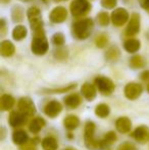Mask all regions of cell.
Masks as SVG:
<instances>
[{
    "label": "cell",
    "instance_id": "1",
    "mask_svg": "<svg viewBox=\"0 0 149 150\" xmlns=\"http://www.w3.org/2000/svg\"><path fill=\"white\" fill-rule=\"evenodd\" d=\"M94 28V23L91 18L78 21L73 25V35L79 40H85L91 35Z\"/></svg>",
    "mask_w": 149,
    "mask_h": 150
},
{
    "label": "cell",
    "instance_id": "2",
    "mask_svg": "<svg viewBox=\"0 0 149 150\" xmlns=\"http://www.w3.org/2000/svg\"><path fill=\"white\" fill-rule=\"evenodd\" d=\"M94 135H95V125L92 122H88L85 126V136H84L85 145L92 150L102 149L101 141L96 140Z\"/></svg>",
    "mask_w": 149,
    "mask_h": 150
},
{
    "label": "cell",
    "instance_id": "3",
    "mask_svg": "<svg viewBox=\"0 0 149 150\" xmlns=\"http://www.w3.org/2000/svg\"><path fill=\"white\" fill-rule=\"evenodd\" d=\"M27 14H28V20L30 22V26L32 28L33 32H34V34L44 32L43 21H42L41 12H40L39 8L37 7L29 8Z\"/></svg>",
    "mask_w": 149,
    "mask_h": 150
},
{
    "label": "cell",
    "instance_id": "4",
    "mask_svg": "<svg viewBox=\"0 0 149 150\" xmlns=\"http://www.w3.org/2000/svg\"><path fill=\"white\" fill-rule=\"evenodd\" d=\"M32 51L36 55H44L48 50V41L46 39L45 33L34 34V38L32 41Z\"/></svg>",
    "mask_w": 149,
    "mask_h": 150
},
{
    "label": "cell",
    "instance_id": "5",
    "mask_svg": "<svg viewBox=\"0 0 149 150\" xmlns=\"http://www.w3.org/2000/svg\"><path fill=\"white\" fill-rule=\"evenodd\" d=\"M90 10H91V4L87 0H74L71 3V12L75 18L85 16Z\"/></svg>",
    "mask_w": 149,
    "mask_h": 150
},
{
    "label": "cell",
    "instance_id": "6",
    "mask_svg": "<svg viewBox=\"0 0 149 150\" xmlns=\"http://www.w3.org/2000/svg\"><path fill=\"white\" fill-rule=\"evenodd\" d=\"M95 85L99 92L103 95H110L114 91V84L110 79L106 77H97L95 79Z\"/></svg>",
    "mask_w": 149,
    "mask_h": 150
},
{
    "label": "cell",
    "instance_id": "7",
    "mask_svg": "<svg viewBox=\"0 0 149 150\" xmlns=\"http://www.w3.org/2000/svg\"><path fill=\"white\" fill-rule=\"evenodd\" d=\"M18 107L20 109V112H22L23 115L31 117L36 112V108H35V104L30 98L28 97H23L20 99L18 103Z\"/></svg>",
    "mask_w": 149,
    "mask_h": 150
},
{
    "label": "cell",
    "instance_id": "8",
    "mask_svg": "<svg viewBox=\"0 0 149 150\" xmlns=\"http://www.w3.org/2000/svg\"><path fill=\"white\" fill-rule=\"evenodd\" d=\"M129 20V12L125 8H117L112 13V22L114 26L121 27Z\"/></svg>",
    "mask_w": 149,
    "mask_h": 150
},
{
    "label": "cell",
    "instance_id": "9",
    "mask_svg": "<svg viewBox=\"0 0 149 150\" xmlns=\"http://www.w3.org/2000/svg\"><path fill=\"white\" fill-rule=\"evenodd\" d=\"M124 92H125V95L128 99H130V100H135V99L139 98L140 95L142 94L143 88L138 83H129L126 85Z\"/></svg>",
    "mask_w": 149,
    "mask_h": 150
},
{
    "label": "cell",
    "instance_id": "10",
    "mask_svg": "<svg viewBox=\"0 0 149 150\" xmlns=\"http://www.w3.org/2000/svg\"><path fill=\"white\" fill-rule=\"evenodd\" d=\"M140 31V16L138 13H133L129 21V24L126 29V34L128 36H135Z\"/></svg>",
    "mask_w": 149,
    "mask_h": 150
},
{
    "label": "cell",
    "instance_id": "11",
    "mask_svg": "<svg viewBox=\"0 0 149 150\" xmlns=\"http://www.w3.org/2000/svg\"><path fill=\"white\" fill-rule=\"evenodd\" d=\"M50 21L54 24H60V23L64 22L68 18V11L64 7L62 6H57L52 11L50 12Z\"/></svg>",
    "mask_w": 149,
    "mask_h": 150
},
{
    "label": "cell",
    "instance_id": "12",
    "mask_svg": "<svg viewBox=\"0 0 149 150\" xmlns=\"http://www.w3.org/2000/svg\"><path fill=\"white\" fill-rule=\"evenodd\" d=\"M61 109H62V106L58 101L52 100V101H49V102L45 105V107H44V112H45L46 115H48L49 117L53 119V117H57V115H59Z\"/></svg>",
    "mask_w": 149,
    "mask_h": 150
},
{
    "label": "cell",
    "instance_id": "13",
    "mask_svg": "<svg viewBox=\"0 0 149 150\" xmlns=\"http://www.w3.org/2000/svg\"><path fill=\"white\" fill-rule=\"evenodd\" d=\"M133 137L135 138L136 141L144 144L149 140V128L145 126L138 127L135 130V132L133 133Z\"/></svg>",
    "mask_w": 149,
    "mask_h": 150
},
{
    "label": "cell",
    "instance_id": "14",
    "mask_svg": "<svg viewBox=\"0 0 149 150\" xmlns=\"http://www.w3.org/2000/svg\"><path fill=\"white\" fill-rule=\"evenodd\" d=\"M8 122H9L10 126L13 127V128H16V127H20L25 124L26 117H25V115H23L22 112L11 111L9 115V117H8Z\"/></svg>",
    "mask_w": 149,
    "mask_h": 150
},
{
    "label": "cell",
    "instance_id": "15",
    "mask_svg": "<svg viewBox=\"0 0 149 150\" xmlns=\"http://www.w3.org/2000/svg\"><path fill=\"white\" fill-rule=\"evenodd\" d=\"M115 127H117V130L119 132L123 133V134H127L131 130V127H132L131 120L126 117H119L115 122Z\"/></svg>",
    "mask_w": 149,
    "mask_h": 150
},
{
    "label": "cell",
    "instance_id": "16",
    "mask_svg": "<svg viewBox=\"0 0 149 150\" xmlns=\"http://www.w3.org/2000/svg\"><path fill=\"white\" fill-rule=\"evenodd\" d=\"M14 51H16V48L10 41L4 40V41L1 42V44H0V54L3 57H9V56L13 55Z\"/></svg>",
    "mask_w": 149,
    "mask_h": 150
},
{
    "label": "cell",
    "instance_id": "17",
    "mask_svg": "<svg viewBox=\"0 0 149 150\" xmlns=\"http://www.w3.org/2000/svg\"><path fill=\"white\" fill-rule=\"evenodd\" d=\"M81 92H82V94H83V96L89 101L94 100L96 97V94H97L96 88L94 87L92 84H89V83H85L82 86Z\"/></svg>",
    "mask_w": 149,
    "mask_h": 150
},
{
    "label": "cell",
    "instance_id": "18",
    "mask_svg": "<svg viewBox=\"0 0 149 150\" xmlns=\"http://www.w3.org/2000/svg\"><path fill=\"white\" fill-rule=\"evenodd\" d=\"M81 102H82L81 96L79 94H76V93L68 95V96H66L64 98V104L68 107H70V108H76V107H78L81 104Z\"/></svg>",
    "mask_w": 149,
    "mask_h": 150
},
{
    "label": "cell",
    "instance_id": "19",
    "mask_svg": "<svg viewBox=\"0 0 149 150\" xmlns=\"http://www.w3.org/2000/svg\"><path fill=\"white\" fill-rule=\"evenodd\" d=\"M140 46H141V43L137 39H128L124 43V48L129 53H135V52H137L140 49Z\"/></svg>",
    "mask_w": 149,
    "mask_h": 150
},
{
    "label": "cell",
    "instance_id": "20",
    "mask_svg": "<svg viewBox=\"0 0 149 150\" xmlns=\"http://www.w3.org/2000/svg\"><path fill=\"white\" fill-rule=\"evenodd\" d=\"M12 141L16 145H23L26 144L28 141V135L25 131L23 130H16L12 134Z\"/></svg>",
    "mask_w": 149,
    "mask_h": 150
},
{
    "label": "cell",
    "instance_id": "21",
    "mask_svg": "<svg viewBox=\"0 0 149 150\" xmlns=\"http://www.w3.org/2000/svg\"><path fill=\"white\" fill-rule=\"evenodd\" d=\"M14 104V99L12 96L8 94H4L0 98V108L2 110H9L12 108Z\"/></svg>",
    "mask_w": 149,
    "mask_h": 150
},
{
    "label": "cell",
    "instance_id": "22",
    "mask_svg": "<svg viewBox=\"0 0 149 150\" xmlns=\"http://www.w3.org/2000/svg\"><path fill=\"white\" fill-rule=\"evenodd\" d=\"M45 125H46V122H45V120H44V119H42V117H35V119L30 122L29 130L32 133H38L45 127Z\"/></svg>",
    "mask_w": 149,
    "mask_h": 150
},
{
    "label": "cell",
    "instance_id": "23",
    "mask_svg": "<svg viewBox=\"0 0 149 150\" xmlns=\"http://www.w3.org/2000/svg\"><path fill=\"white\" fill-rule=\"evenodd\" d=\"M58 147L57 141L54 137H46L42 140V148L44 150H56Z\"/></svg>",
    "mask_w": 149,
    "mask_h": 150
},
{
    "label": "cell",
    "instance_id": "24",
    "mask_svg": "<svg viewBox=\"0 0 149 150\" xmlns=\"http://www.w3.org/2000/svg\"><path fill=\"white\" fill-rule=\"evenodd\" d=\"M64 125L68 130H70V131L75 130L80 125V120H79V117H76V115H68L64 120Z\"/></svg>",
    "mask_w": 149,
    "mask_h": 150
},
{
    "label": "cell",
    "instance_id": "25",
    "mask_svg": "<svg viewBox=\"0 0 149 150\" xmlns=\"http://www.w3.org/2000/svg\"><path fill=\"white\" fill-rule=\"evenodd\" d=\"M27 34H28L27 29L25 28L24 26H22V25H18V26H16V28L13 29V31H12V37H13V39L16 40V41H20V40H23L24 38H26Z\"/></svg>",
    "mask_w": 149,
    "mask_h": 150
},
{
    "label": "cell",
    "instance_id": "26",
    "mask_svg": "<svg viewBox=\"0 0 149 150\" xmlns=\"http://www.w3.org/2000/svg\"><path fill=\"white\" fill-rule=\"evenodd\" d=\"M117 140V135H115L114 132H108L105 136L103 137V139L101 141V146H102V149L105 148V147H108L110 146L112 144L115 142Z\"/></svg>",
    "mask_w": 149,
    "mask_h": 150
},
{
    "label": "cell",
    "instance_id": "27",
    "mask_svg": "<svg viewBox=\"0 0 149 150\" xmlns=\"http://www.w3.org/2000/svg\"><path fill=\"white\" fill-rule=\"evenodd\" d=\"M95 113L97 117H101V119L106 117L108 115H109V107H108V105L103 104V103L98 104L95 108Z\"/></svg>",
    "mask_w": 149,
    "mask_h": 150
},
{
    "label": "cell",
    "instance_id": "28",
    "mask_svg": "<svg viewBox=\"0 0 149 150\" xmlns=\"http://www.w3.org/2000/svg\"><path fill=\"white\" fill-rule=\"evenodd\" d=\"M144 64H145V61H144L143 57L140 55H134L130 60V65L133 69H141L144 67Z\"/></svg>",
    "mask_w": 149,
    "mask_h": 150
},
{
    "label": "cell",
    "instance_id": "29",
    "mask_svg": "<svg viewBox=\"0 0 149 150\" xmlns=\"http://www.w3.org/2000/svg\"><path fill=\"white\" fill-rule=\"evenodd\" d=\"M106 59L109 61H117L119 57V51L117 47H112L107 50V52L105 53Z\"/></svg>",
    "mask_w": 149,
    "mask_h": 150
},
{
    "label": "cell",
    "instance_id": "30",
    "mask_svg": "<svg viewBox=\"0 0 149 150\" xmlns=\"http://www.w3.org/2000/svg\"><path fill=\"white\" fill-rule=\"evenodd\" d=\"M97 21L98 24L102 27H106L109 24V16H108L107 12H99L97 16Z\"/></svg>",
    "mask_w": 149,
    "mask_h": 150
},
{
    "label": "cell",
    "instance_id": "31",
    "mask_svg": "<svg viewBox=\"0 0 149 150\" xmlns=\"http://www.w3.org/2000/svg\"><path fill=\"white\" fill-rule=\"evenodd\" d=\"M23 14H24V12H23V9L20 7H18V6H16V7L12 9V20L14 21V22L18 23V22H22L23 20Z\"/></svg>",
    "mask_w": 149,
    "mask_h": 150
},
{
    "label": "cell",
    "instance_id": "32",
    "mask_svg": "<svg viewBox=\"0 0 149 150\" xmlns=\"http://www.w3.org/2000/svg\"><path fill=\"white\" fill-rule=\"evenodd\" d=\"M96 45H97V47L99 48H104L106 45H107L108 43V38L106 35H99L97 38H96V41H95Z\"/></svg>",
    "mask_w": 149,
    "mask_h": 150
},
{
    "label": "cell",
    "instance_id": "33",
    "mask_svg": "<svg viewBox=\"0 0 149 150\" xmlns=\"http://www.w3.org/2000/svg\"><path fill=\"white\" fill-rule=\"evenodd\" d=\"M52 41L56 46H61L64 43V36L61 33H56L52 37Z\"/></svg>",
    "mask_w": 149,
    "mask_h": 150
},
{
    "label": "cell",
    "instance_id": "34",
    "mask_svg": "<svg viewBox=\"0 0 149 150\" xmlns=\"http://www.w3.org/2000/svg\"><path fill=\"white\" fill-rule=\"evenodd\" d=\"M76 84H71V85L66 86V87L64 88H59V89H51V90H46L47 93H64V92H68V91H71L76 88Z\"/></svg>",
    "mask_w": 149,
    "mask_h": 150
},
{
    "label": "cell",
    "instance_id": "35",
    "mask_svg": "<svg viewBox=\"0 0 149 150\" xmlns=\"http://www.w3.org/2000/svg\"><path fill=\"white\" fill-rule=\"evenodd\" d=\"M117 0H101V5L108 9H112L114 6H117Z\"/></svg>",
    "mask_w": 149,
    "mask_h": 150
},
{
    "label": "cell",
    "instance_id": "36",
    "mask_svg": "<svg viewBox=\"0 0 149 150\" xmlns=\"http://www.w3.org/2000/svg\"><path fill=\"white\" fill-rule=\"evenodd\" d=\"M117 150H136V147L131 143H123L119 145Z\"/></svg>",
    "mask_w": 149,
    "mask_h": 150
},
{
    "label": "cell",
    "instance_id": "37",
    "mask_svg": "<svg viewBox=\"0 0 149 150\" xmlns=\"http://www.w3.org/2000/svg\"><path fill=\"white\" fill-rule=\"evenodd\" d=\"M5 32H6V24H5V21L3 18L0 20V33H1V36L5 35Z\"/></svg>",
    "mask_w": 149,
    "mask_h": 150
},
{
    "label": "cell",
    "instance_id": "38",
    "mask_svg": "<svg viewBox=\"0 0 149 150\" xmlns=\"http://www.w3.org/2000/svg\"><path fill=\"white\" fill-rule=\"evenodd\" d=\"M140 3V5L142 6V8L149 10V0H138Z\"/></svg>",
    "mask_w": 149,
    "mask_h": 150
},
{
    "label": "cell",
    "instance_id": "39",
    "mask_svg": "<svg viewBox=\"0 0 149 150\" xmlns=\"http://www.w3.org/2000/svg\"><path fill=\"white\" fill-rule=\"evenodd\" d=\"M60 56H62V58H66V53L64 51V50H57V52H56V57L57 58H61Z\"/></svg>",
    "mask_w": 149,
    "mask_h": 150
},
{
    "label": "cell",
    "instance_id": "40",
    "mask_svg": "<svg viewBox=\"0 0 149 150\" xmlns=\"http://www.w3.org/2000/svg\"><path fill=\"white\" fill-rule=\"evenodd\" d=\"M142 79L144 80V81H146V80H148L149 81V71H144L143 74H142Z\"/></svg>",
    "mask_w": 149,
    "mask_h": 150
},
{
    "label": "cell",
    "instance_id": "41",
    "mask_svg": "<svg viewBox=\"0 0 149 150\" xmlns=\"http://www.w3.org/2000/svg\"><path fill=\"white\" fill-rule=\"evenodd\" d=\"M2 2H3V3H8V2L10 1V0H1Z\"/></svg>",
    "mask_w": 149,
    "mask_h": 150
},
{
    "label": "cell",
    "instance_id": "42",
    "mask_svg": "<svg viewBox=\"0 0 149 150\" xmlns=\"http://www.w3.org/2000/svg\"><path fill=\"white\" fill-rule=\"evenodd\" d=\"M54 1H56V2H60V1H66V0H54Z\"/></svg>",
    "mask_w": 149,
    "mask_h": 150
},
{
    "label": "cell",
    "instance_id": "43",
    "mask_svg": "<svg viewBox=\"0 0 149 150\" xmlns=\"http://www.w3.org/2000/svg\"><path fill=\"white\" fill-rule=\"evenodd\" d=\"M20 1H24V2H27V1H30V0H20Z\"/></svg>",
    "mask_w": 149,
    "mask_h": 150
},
{
    "label": "cell",
    "instance_id": "44",
    "mask_svg": "<svg viewBox=\"0 0 149 150\" xmlns=\"http://www.w3.org/2000/svg\"><path fill=\"white\" fill-rule=\"evenodd\" d=\"M147 89H148V91H149V81H148V85H147Z\"/></svg>",
    "mask_w": 149,
    "mask_h": 150
},
{
    "label": "cell",
    "instance_id": "45",
    "mask_svg": "<svg viewBox=\"0 0 149 150\" xmlns=\"http://www.w3.org/2000/svg\"><path fill=\"white\" fill-rule=\"evenodd\" d=\"M66 150H73V149H66Z\"/></svg>",
    "mask_w": 149,
    "mask_h": 150
},
{
    "label": "cell",
    "instance_id": "46",
    "mask_svg": "<svg viewBox=\"0 0 149 150\" xmlns=\"http://www.w3.org/2000/svg\"><path fill=\"white\" fill-rule=\"evenodd\" d=\"M43 1H46V0H43Z\"/></svg>",
    "mask_w": 149,
    "mask_h": 150
}]
</instances>
